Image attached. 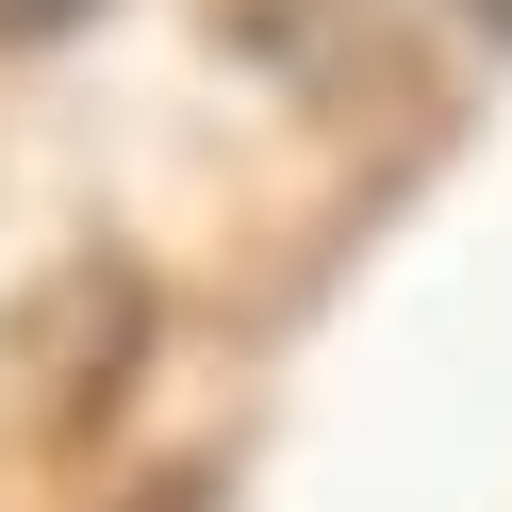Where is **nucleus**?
Here are the masks:
<instances>
[{
  "instance_id": "f257e3e1",
  "label": "nucleus",
  "mask_w": 512,
  "mask_h": 512,
  "mask_svg": "<svg viewBox=\"0 0 512 512\" xmlns=\"http://www.w3.org/2000/svg\"><path fill=\"white\" fill-rule=\"evenodd\" d=\"M100 0H0V50H34V34H83Z\"/></svg>"
},
{
  "instance_id": "f03ea898",
  "label": "nucleus",
  "mask_w": 512,
  "mask_h": 512,
  "mask_svg": "<svg viewBox=\"0 0 512 512\" xmlns=\"http://www.w3.org/2000/svg\"><path fill=\"white\" fill-rule=\"evenodd\" d=\"M463 17H479V34H496V50H512V0H463Z\"/></svg>"
}]
</instances>
